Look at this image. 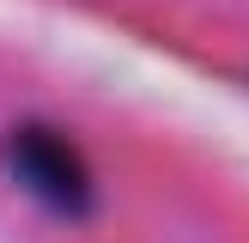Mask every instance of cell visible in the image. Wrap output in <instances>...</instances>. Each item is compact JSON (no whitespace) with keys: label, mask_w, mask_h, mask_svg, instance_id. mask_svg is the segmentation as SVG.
<instances>
[{"label":"cell","mask_w":249,"mask_h":243,"mask_svg":"<svg viewBox=\"0 0 249 243\" xmlns=\"http://www.w3.org/2000/svg\"><path fill=\"white\" fill-rule=\"evenodd\" d=\"M0 164L6 176L31 194L43 213L55 219H91L97 207V176L79 158V146L67 134H55L49 122H12L0 140Z\"/></svg>","instance_id":"cell-1"}]
</instances>
